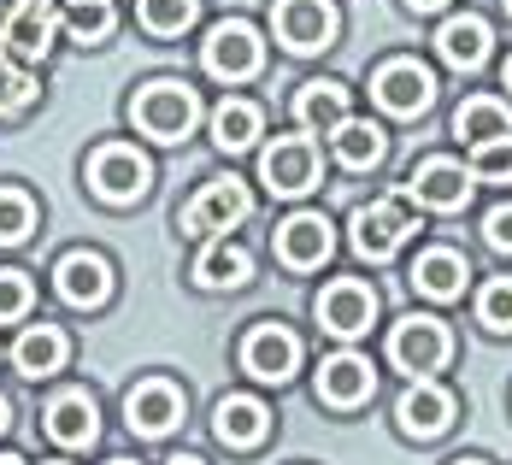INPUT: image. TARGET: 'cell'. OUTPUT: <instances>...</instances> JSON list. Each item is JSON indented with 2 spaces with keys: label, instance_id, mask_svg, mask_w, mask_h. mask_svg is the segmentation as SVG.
I'll use <instances>...</instances> for the list:
<instances>
[{
  "label": "cell",
  "instance_id": "obj_46",
  "mask_svg": "<svg viewBox=\"0 0 512 465\" xmlns=\"http://www.w3.org/2000/svg\"><path fill=\"white\" fill-rule=\"evenodd\" d=\"M507 12H512V0H507Z\"/></svg>",
  "mask_w": 512,
  "mask_h": 465
},
{
  "label": "cell",
  "instance_id": "obj_14",
  "mask_svg": "<svg viewBox=\"0 0 512 465\" xmlns=\"http://www.w3.org/2000/svg\"><path fill=\"white\" fill-rule=\"evenodd\" d=\"M330 248H336V224L324 212H289L277 224V259L289 271H318L330 259Z\"/></svg>",
  "mask_w": 512,
  "mask_h": 465
},
{
  "label": "cell",
  "instance_id": "obj_5",
  "mask_svg": "<svg viewBox=\"0 0 512 465\" xmlns=\"http://www.w3.org/2000/svg\"><path fill=\"white\" fill-rule=\"evenodd\" d=\"M348 230H354V254L371 259V265H383V259H395L407 248L418 218L407 212V201H371V207H359L348 218Z\"/></svg>",
  "mask_w": 512,
  "mask_h": 465
},
{
  "label": "cell",
  "instance_id": "obj_1",
  "mask_svg": "<svg viewBox=\"0 0 512 465\" xmlns=\"http://www.w3.org/2000/svg\"><path fill=\"white\" fill-rule=\"evenodd\" d=\"M130 118H136V130L154 136V142H183V136L195 130V118H201V101H195L189 83L154 77V83H142V95L130 101Z\"/></svg>",
  "mask_w": 512,
  "mask_h": 465
},
{
  "label": "cell",
  "instance_id": "obj_11",
  "mask_svg": "<svg viewBox=\"0 0 512 465\" xmlns=\"http://www.w3.org/2000/svg\"><path fill=\"white\" fill-rule=\"evenodd\" d=\"M371 318H377V289H371V283H359V277L324 283V295H318V324H324L330 336L354 342V336L371 330Z\"/></svg>",
  "mask_w": 512,
  "mask_h": 465
},
{
  "label": "cell",
  "instance_id": "obj_36",
  "mask_svg": "<svg viewBox=\"0 0 512 465\" xmlns=\"http://www.w3.org/2000/svg\"><path fill=\"white\" fill-rule=\"evenodd\" d=\"M483 242H489L495 254H512V201H501V207L483 218Z\"/></svg>",
  "mask_w": 512,
  "mask_h": 465
},
{
  "label": "cell",
  "instance_id": "obj_24",
  "mask_svg": "<svg viewBox=\"0 0 512 465\" xmlns=\"http://www.w3.org/2000/svg\"><path fill=\"white\" fill-rule=\"evenodd\" d=\"M248 277H254V254L242 242H230V236L206 242L201 259H195V283L201 289H242Z\"/></svg>",
  "mask_w": 512,
  "mask_h": 465
},
{
  "label": "cell",
  "instance_id": "obj_47",
  "mask_svg": "<svg viewBox=\"0 0 512 465\" xmlns=\"http://www.w3.org/2000/svg\"><path fill=\"white\" fill-rule=\"evenodd\" d=\"M48 465H59V460H48Z\"/></svg>",
  "mask_w": 512,
  "mask_h": 465
},
{
  "label": "cell",
  "instance_id": "obj_18",
  "mask_svg": "<svg viewBox=\"0 0 512 465\" xmlns=\"http://www.w3.org/2000/svg\"><path fill=\"white\" fill-rule=\"evenodd\" d=\"M371 389H377V371L365 354H330V360L318 365V401L324 407H359V401H371Z\"/></svg>",
  "mask_w": 512,
  "mask_h": 465
},
{
  "label": "cell",
  "instance_id": "obj_30",
  "mask_svg": "<svg viewBox=\"0 0 512 465\" xmlns=\"http://www.w3.org/2000/svg\"><path fill=\"white\" fill-rule=\"evenodd\" d=\"M65 30H71V42L95 48V42H106V36L118 30V12H112V0H95V6H71Z\"/></svg>",
  "mask_w": 512,
  "mask_h": 465
},
{
  "label": "cell",
  "instance_id": "obj_25",
  "mask_svg": "<svg viewBox=\"0 0 512 465\" xmlns=\"http://www.w3.org/2000/svg\"><path fill=\"white\" fill-rule=\"evenodd\" d=\"M454 136H460V142H471V148L501 142V136H512V106L495 101V95H471V101L454 112Z\"/></svg>",
  "mask_w": 512,
  "mask_h": 465
},
{
  "label": "cell",
  "instance_id": "obj_27",
  "mask_svg": "<svg viewBox=\"0 0 512 465\" xmlns=\"http://www.w3.org/2000/svg\"><path fill=\"white\" fill-rule=\"evenodd\" d=\"M330 148H336V159H342L348 171H371V165L383 159V148H389V136H383L371 118H348V124L330 130Z\"/></svg>",
  "mask_w": 512,
  "mask_h": 465
},
{
  "label": "cell",
  "instance_id": "obj_6",
  "mask_svg": "<svg viewBox=\"0 0 512 465\" xmlns=\"http://www.w3.org/2000/svg\"><path fill=\"white\" fill-rule=\"evenodd\" d=\"M148 183H154V165L136 154V148H124V142H112V148H101V154L89 159V189L101 195L106 207H130V201H142Z\"/></svg>",
  "mask_w": 512,
  "mask_h": 465
},
{
  "label": "cell",
  "instance_id": "obj_37",
  "mask_svg": "<svg viewBox=\"0 0 512 465\" xmlns=\"http://www.w3.org/2000/svg\"><path fill=\"white\" fill-rule=\"evenodd\" d=\"M412 12H436V6H448V0H407Z\"/></svg>",
  "mask_w": 512,
  "mask_h": 465
},
{
  "label": "cell",
  "instance_id": "obj_44",
  "mask_svg": "<svg viewBox=\"0 0 512 465\" xmlns=\"http://www.w3.org/2000/svg\"><path fill=\"white\" fill-rule=\"evenodd\" d=\"M112 465H136V460H112Z\"/></svg>",
  "mask_w": 512,
  "mask_h": 465
},
{
  "label": "cell",
  "instance_id": "obj_33",
  "mask_svg": "<svg viewBox=\"0 0 512 465\" xmlns=\"http://www.w3.org/2000/svg\"><path fill=\"white\" fill-rule=\"evenodd\" d=\"M465 171H471V183H512V136L471 148V165Z\"/></svg>",
  "mask_w": 512,
  "mask_h": 465
},
{
  "label": "cell",
  "instance_id": "obj_10",
  "mask_svg": "<svg viewBox=\"0 0 512 465\" xmlns=\"http://www.w3.org/2000/svg\"><path fill=\"white\" fill-rule=\"evenodd\" d=\"M371 95H377L383 112H395V118H418L424 106L436 101V77H430V65H418V59H389V65H377Z\"/></svg>",
  "mask_w": 512,
  "mask_h": 465
},
{
  "label": "cell",
  "instance_id": "obj_20",
  "mask_svg": "<svg viewBox=\"0 0 512 465\" xmlns=\"http://www.w3.org/2000/svg\"><path fill=\"white\" fill-rule=\"evenodd\" d=\"M489 42H495V30H489V18H477V12H454V18L436 30V53H442L454 71H477V65L489 59Z\"/></svg>",
  "mask_w": 512,
  "mask_h": 465
},
{
  "label": "cell",
  "instance_id": "obj_4",
  "mask_svg": "<svg viewBox=\"0 0 512 465\" xmlns=\"http://www.w3.org/2000/svg\"><path fill=\"white\" fill-rule=\"evenodd\" d=\"M59 30H65V12H59L53 0H24L18 12L0 18V53L18 59V65H36V59L53 53Z\"/></svg>",
  "mask_w": 512,
  "mask_h": 465
},
{
  "label": "cell",
  "instance_id": "obj_16",
  "mask_svg": "<svg viewBox=\"0 0 512 465\" xmlns=\"http://www.w3.org/2000/svg\"><path fill=\"white\" fill-rule=\"evenodd\" d=\"M124 418H130V430H142V436H165V430H177V418H183V389L165 383V377H148V383H136V389L124 395Z\"/></svg>",
  "mask_w": 512,
  "mask_h": 465
},
{
  "label": "cell",
  "instance_id": "obj_15",
  "mask_svg": "<svg viewBox=\"0 0 512 465\" xmlns=\"http://www.w3.org/2000/svg\"><path fill=\"white\" fill-rule=\"evenodd\" d=\"M242 371L259 377V383H289L301 371V342L283 324H254L248 342H242Z\"/></svg>",
  "mask_w": 512,
  "mask_h": 465
},
{
  "label": "cell",
  "instance_id": "obj_41",
  "mask_svg": "<svg viewBox=\"0 0 512 465\" xmlns=\"http://www.w3.org/2000/svg\"><path fill=\"white\" fill-rule=\"evenodd\" d=\"M0 465H24V460H18V454H0Z\"/></svg>",
  "mask_w": 512,
  "mask_h": 465
},
{
  "label": "cell",
  "instance_id": "obj_7",
  "mask_svg": "<svg viewBox=\"0 0 512 465\" xmlns=\"http://www.w3.org/2000/svg\"><path fill=\"white\" fill-rule=\"evenodd\" d=\"M248 212H254L248 183H236V177H218V183H206L201 195L189 201V212H183L177 224H183V236H218V230H236Z\"/></svg>",
  "mask_w": 512,
  "mask_h": 465
},
{
  "label": "cell",
  "instance_id": "obj_43",
  "mask_svg": "<svg viewBox=\"0 0 512 465\" xmlns=\"http://www.w3.org/2000/svg\"><path fill=\"white\" fill-rule=\"evenodd\" d=\"M0 430H6V401H0Z\"/></svg>",
  "mask_w": 512,
  "mask_h": 465
},
{
  "label": "cell",
  "instance_id": "obj_39",
  "mask_svg": "<svg viewBox=\"0 0 512 465\" xmlns=\"http://www.w3.org/2000/svg\"><path fill=\"white\" fill-rule=\"evenodd\" d=\"M18 6H24V0H0V18H6V12H18Z\"/></svg>",
  "mask_w": 512,
  "mask_h": 465
},
{
  "label": "cell",
  "instance_id": "obj_38",
  "mask_svg": "<svg viewBox=\"0 0 512 465\" xmlns=\"http://www.w3.org/2000/svg\"><path fill=\"white\" fill-rule=\"evenodd\" d=\"M165 465H206V460H195V454H177V460H165Z\"/></svg>",
  "mask_w": 512,
  "mask_h": 465
},
{
  "label": "cell",
  "instance_id": "obj_40",
  "mask_svg": "<svg viewBox=\"0 0 512 465\" xmlns=\"http://www.w3.org/2000/svg\"><path fill=\"white\" fill-rule=\"evenodd\" d=\"M448 465H489V460H471V454H460V460H448Z\"/></svg>",
  "mask_w": 512,
  "mask_h": 465
},
{
  "label": "cell",
  "instance_id": "obj_8",
  "mask_svg": "<svg viewBox=\"0 0 512 465\" xmlns=\"http://www.w3.org/2000/svg\"><path fill=\"white\" fill-rule=\"evenodd\" d=\"M271 30L289 53H318L336 42V6L330 0H277L271 6Z\"/></svg>",
  "mask_w": 512,
  "mask_h": 465
},
{
  "label": "cell",
  "instance_id": "obj_21",
  "mask_svg": "<svg viewBox=\"0 0 512 465\" xmlns=\"http://www.w3.org/2000/svg\"><path fill=\"white\" fill-rule=\"evenodd\" d=\"M465 277H471V265H465L460 248H424L412 259V289L430 295V301H460Z\"/></svg>",
  "mask_w": 512,
  "mask_h": 465
},
{
  "label": "cell",
  "instance_id": "obj_23",
  "mask_svg": "<svg viewBox=\"0 0 512 465\" xmlns=\"http://www.w3.org/2000/svg\"><path fill=\"white\" fill-rule=\"evenodd\" d=\"M65 360H71V342H65L59 324H30L12 348L18 377H53V371H65Z\"/></svg>",
  "mask_w": 512,
  "mask_h": 465
},
{
  "label": "cell",
  "instance_id": "obj_28",
  "mask_svg": "<svg viewBox=\"0 0 512 465\" xmlns=\"http://www.w3.org/2000/svg\"><path fill=\"white\" fill-rule=\"evenodd\" d=\"M259 106L254 101H224L212 112V142L224 148V154H242V148H254L259 142Z\"/></svg>",
  "mask_w": 512,
  "mask_h": 465
},
{
  "label": "cell",
  "instance_id": "obj_31",
  "mask_svg": "<svg viewBox=\"0 0 512 465\" xmlns=\"http://www.w3.org/2000/svg\"><path fill=\"white\" fill-rule=\"evenodd\" d=\"M477 318L495 330V336H512V277H489L477 289Z\"/></svg>",
  "mask_w": 512,
  "mask_h": 465
},
{
  "label": "cell",
  "instance_id": "obj_29",
  "mask_svg": "<svg viewBox=\"0 0 512 465\" xmlns=\"http://www.w3.org/2000/svg\"><path fill=\"white\" fill-rule=\"evenodd\" d=\"M195 0H142L136 6V18H142V30H154V36H183L189 24H195Z\"/></svg>",
  "mask_w": 512,
  "mask_h": 465
},
{
  "label": "cell",
  "instance_id": "obj_45",
  "mask_svg": "<svg viewBox=\"0 0 512 465\" xmlns=\"http://www.w3.org/2000/svg\"><path fill=\"white\" fill-rule=\"evenodd\" d=\"M77 6H95V0H77Z\"/></svg>",
  "mask_w": 512,
  "mask_h": 465
},
{
  "label": "cell",
  "instance_id": "obj_22",
  "mask_svg": "<svg viewBox=\"0 0 512 465\" xmlns=\"http://www.w3.org/2000/svg\"><path fill=\"white\" fill-rule=\"evenodd\" d=\"M265 430H271V413H265V401H254V395H224L218 413H212V436L224 448H259Z\"/></svg>",
  "mask_w": 512,
  "mask_h": 465
},
{
  "label": "cell",
  "instance_id": "obj_13",
  "mask_svg": "<svg viewBox=\"0 0 512 465\" xmlns=\"http://www.w3.org/2000/svg\"><path fill=\"white\" fill-rule=\"evenodd\" d=\"M471 189H477L471 171L454 165V159H418L407 171V201H418L430 212H460L471 201Z\"/></svg>",
  "mask_w": 512,
  "mask_h": 465
},
{
  "label": "cell",
  "instance_id": "obj_17",
  "mask_svg": "<svg viewBox=\"0 0 512 465\" xmlns=\"http://www.w3.org/2000/svg\"><path fill=\"white\" fill-rule=\"evenodd\" d=\"M42 424H48V436L59 442V448H89V442L101 436V407H95L89 389H65V395L48 401Z\"/></svg>",
  "mask_w": 512,
  "mask_h": 465
},
{
  "label": "cell",
  "instance_id": "obj_19",
  "mask_svg": "<svg viewBox=\"0 0 512 465\" xmlns=\"http://www.w3.org/2000/svg\"><path fill=\"white\" fill-rule=\"evenodd\" d=\"M454 395L442 389V383H412L407 395H401V407H395V424L418 436V442H430V436H442L448 424H454Z\"/></svg>",
  "mask_w": 512,
  "mask_h": 465
},
{
  "label": "cell",
  "instance_id": "obj_35",
  "mask_svg": "<svg viewBox=\"0 0 512 465\" xmlns=\"http://www.w3.org/2000/svg\"><path fill=\"white\" fill-rule=\"evenodd\" d=\"M30 301H36V283L24 277V271H0V324H12V318H24L30 312Z\"/></svg>",
  "mask_w": 512,
  "mask_h": 465
},
{
  "label": "cell",
  "instance_id": "obj_34",
  "mask_svg": "<svg viewBox=\"0 0 512 465\" xmlns=\"http://www.w3.org/2000/svg\"><path fill=\"white\" fill-rule=\"evenodd\" d=\"M36 230V201L24 189H0V242H24Z\"/></svg>",
  "mask_w": 512,
  "mask_h": 465
},
{
  "label": "cell",
  "instance_id": "obj_3",
  "mask_svg": "<svg viewBox=\"0 0 512 465\" xmlns=\"http://www.w3.org/2000/svg\"><path fill=\"white\" fill-rule=\"evenodd\" d=\"M201 65L218 77V83H248L259 65H265V42H259V30L248 24V18H224V24L206 30Z\"/></svg>",
  "mask_w": 512,
  "mask_h": 465
},
{
  "label": "cell",
  "instance_id": "obj_12",
  "mask_svg": "<svg viewBox=\"0 0 512 465\" xmlns=\"http://www.w3.org/2000/svg\"><path fill=\"white\" fill-rule=\"evenodd\" d=\"M53 289H59V301H71V307H106L112 301V259L95 254V248H71V254L53 265Z\"/></svg>",
  "mask_w": 512,
  "mask_h": 465
},
{
  "label": "cell",
  "instance_id": "obj_42",
  "mask_svg": "<svg viewBox=\"0 0 512 465\" xmlns=\"http://www.w3.org/2000/svg\"><path fill=\"white\" fill-rule=\"evenodd\" d=\"M501 77H507V89H512V59H507V65H501Z\"/></svg>",
  "mask_w": 512,
  "mask_h": 465
},
{
  "label": "cell",
  "instance_id": "obj_2",
  "mask_svg": "<svg viewBox=\"0 0 512 465\" xmlns=\"http://www.w3.org/2000/svg\"><path fill=\"white\" fill-rule=\"evenodd\" d=\"M448 354H454V336H448L442 318L412 312L389 330V360H395V371H407L412 383H430V371H442Z\"/></svg>",
  "mask_w": 512,
  "mask_h": 465
},
{
  "label": "cell",
  "instance_id": "obj_32",
  "mask_svg": "<svg viewBox=\"0 0 512 465\" xmlns=\"http://www.w3.org/2000/svg\"><path fill=\"white\" fill-rule=\"evenodd\" d=\"M36 95H42V83H36L18 59H6V53H0V118H6V112H24Z\"/></svg>",
  "mask_w": 512,
  "mask_h": 465
},
{
  "label": "cell",
  "instance_id": "obj_9",
  "mask_svg": "<svg viewBox=\"0 0 512 465\" xmlns=\"http://www.w3.org/2000/svg\"><path fill=\"white\" fill-rule=\"evenodd\" d=\"M318 148H312L307 136H277L265 154H259V177H265V189L271 195H307L312 183H318Z\"/></svg>",
  "mask_w": 512,
  "mask_h": 465
},
{
  "label": "cell",
  "instance_id": "obj_26",
  "mask_svg": "<svg viewBox=\"0 0 512 465\" xmlns=\"http://www.w3.org/2000/svg\"><path fill=\"white\" fill-rule=\"evenodd\" d=\"M295 118L307 124V130H336V124H348L354 112H348V89L342 83H330V77H312L307 89L295 95Z\"/></svg>",
  "mask_w": 512,
  "mask_h": 465
}]
</instances>
